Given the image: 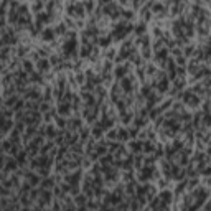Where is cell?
<instances>
[{"label":"cell","instance_id":"6da1fadb","mask_svg":"<svg viewBox=\"0 0 211 211\" xmlns=\"http://www.w3.org/2000/svg\"><path fill=\"white\" fill-rule=\"evenodd\" d=\"M50 69V61L45 58H40L38 61H36V71H40V73H45V71Z\"/></svg>","mask_w":211,"mask_h":211},{"label":"cell","instance_id":"7a4b0ae2","mask_svg":"<svg viewBox=\"0 0 211 211\" xmlns=\"http://www.w3.org/2000/svg\"><path fill=\"white\" fill-rule=\"evenodd\" d=\"M41 38L45 41H51L55 38V32H53V28H45L43 32H41Z\"/></svg>","mask_w":211,"mask_h":211},{"label":"cell","instance_id":"3957f363","mask_svg":"<svg viewBox=\"0 0 211 211\" xmlns=\"http://www.w3.org/2000/svg\"><path fill=\"white\" fill-rule=\"evenodd\" d=\"M142 145H144V142L134 140V142H130L129 149H130V152H140V150H142Z\"/></svg>","mask_w":211,"mask_h":211},{"label":"cell","instance_id":"277c9868","mask_svg":"<svg viewBox=\"0 0 211 211\" xmlns=\"http://www.w3.org/2000/svg\"><path fill=\"white\" fill-rule=\"evenodd\" d=\"M127 69H129V68H127V66H120V68H116V69H114V76H116V78H119V79H122V78H124V74L127 73Z\"/></svg>","mask_w":211,"mask_h":211},{"label":"cell","instance_id":"5b68a950","mask_svg":"<svg viewBox=\"0 0 211 211\" xmlns=\"http://www.w3.org/2000/svg\"><path fill=\"white\" fill-rule=\"evenodd\" d=\"M45 135H46L48 139L55 137V135H56V127L55 126H48L46 127V132H45Z\"/></svg>","mask_w":211,"mask_h":211},{"label":"cell","instance_id":"8992f818","mask_svg":"<svg viewBox=\"0 0 211 211\" xmlns=\"http://www.w3.org/2000/svg\"><path fill=\"white\" fill-rule=\"evenodd\" d=\"M145 30H147V25L144 23V22H142V23H139V25L134 28V32H135V35H142V33H144Z\"/></svg>","mask_w":211,"mask_h":211},{"label":"cell","instance_id":"52a82bcc","mask_svg":"<svg viewBox=\"0 0 211 211\" xmlns=\"http://www.w3.org/2000/svg\"><path fill=\"white\" fill-rule=\"evenodd\" d=\"M22 66H23V71H25V73H33V65H32V61H23V63H22Z\"/></svg>","mask_w":211,"mask_h":211},{"label":"cell","instance_id":"ba28073f","mask_svg":"<svg viewBox=\"0 0 211 211\" xmlns=\"http://www.w3.org/2000/svg\"><path fill=\"white\" fill-rule=\"evenodd\" d=\"M53 186H55V180L53 178H46L43 182V188H46V190H50V188H53Z\"/></svg>","mask_w":211,"mask_h":211},{"label":"cell","instance_id":"9c48e42d","mask_svg":"<svg viewBox=\"0 0 211 211\" xmlns=\"http://www.w3.org/2000/svg\"><path fill=\"white\" fill-rule=\"evenodd\" d=\"M26 152H22V153H18L17 155V162H18V165H23L25 162H26Z\"/></svg>","mask_w":211,"mask_h":211},{"label":"cell","instance_id":"30bf717a","mask_svg":"<svg viewBox=\"0 0 211 211\" xmlns=\"http://www.w3.org/2000/svg\"><path fill=\"white\" fill-rule=\"evenodd\" d=\"M79 137H81V142H84L86 139L89 137V129H86V127H84V129H81V135H79Z\"/></svg>","mask_w":211,"mask_h":211},{"label":"cell","instance_id":"8fae6325","mask_svg":"<svg viewBox=\"0 0 211 211\" xmlns=\"http://www.w3.org/2000/svg\"><path fill=\"white\" fill-rule=\"evenodd\" d=\"M53 145H55V142H46V144H45L43 147H41V153H46V152L51 149Z\"/></svg>","mask_w":211,"mask_h":211},{"label":"cell","instance_id":"7c38bea8","mask_svg":"<svg viewBox=\"0 0 211 211\" xmlns=\"http://www.w3.org/2000/svg\"><path fill=\"white\" fill-rule=\"evenodd\" d=\"M109 43H111V36H107V38H101V41H99L101 46H107Z\"/></svg>","mask_w":211,"mask_h":211},{"label":"cell","instance_id":"4fadbf2b","mask_svg":"<svg viewBox=\"0 0 211 211\" xmlns=\"http://www.w3.org/2000/svg\"><path fill=\"white\" fill-rule=\"evenodd\" d=\"M114 55H116V50H109L107 53H106V58H107V59H112V58H114Z\"/></svg>","mask_w":211,"mask_h":211}]
</instances>
